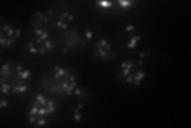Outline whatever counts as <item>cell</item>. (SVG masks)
I'll return each mask as SVG.
<instances>
[{"label": "cell", "mask_w": 191, "mask_h": 128, "mask_svg": "<svg viewBox=\"0 0 191 128\" xmlns=\"http://www.w3.org/2000/svg\"><path fill=\"white\" fill-rule=\"evenodd\" d=\"M27 86H25V85H16L15 87H13L12 89V91L14 93H22V92L25 91L27 90Z\"/></svg>", "instance_id": "9c48e42d"}, {"label": "cell", "mask_w": 191, "mask_h": 128, "mask_svg": "<svg viewBox=\"0 0 191 128\" xmlns=\"http://www.w3.org/2000/svg\"><path fill=\"white\" fill-rule=\"evenodd\" d=\"M73 18H74L73 15H69L68 12H65V13H63V15H61L59 17V18H58V20L57 21V26L59 28L65 29L68 26L69 21H71Z\"/></svg>", "instance_id": "277c9868"}, {"label": "cell", "mask_w": 191, "mask_h": 128, "mask_svg": "<svg viewBox=\"0 0 191 128\" xmlns=\"http://www.w3.org/2000/svg\"><path fill=\"white\" fill-rule=\"evenodd\" d=\"M96 57L105 59H108L111 54V45L107 39H101L96 43Z\"/></svg>", "instance_id": "3957f363"}, {"label": "cell", "mask_w": 191, "mask_h": 128, "mask_svg": "<svg viewBox=\"0 0 191 128\" xmlns=\"http://www.w3.org/2000/svg\"><path fill=\"white\" fill-rule=\"evenodd\" d=\"M135 29V26H133V25H128L126 27V31H127V32H128V31H131V30H134Z\"/></svg>", "instance_id": "5bb4252c"}, {"label": "cell", "mask_w": 191, "mask_h": 128, "mask_svg": "<svg viewBox=\"0 0 191 128\" xmlns=\"http://www.w3.org/2000/svg\"><path fill=\"white\" fill-rule=\"evenodd\" d=\"M84 105L82 103H79L78 106L76 108V110H74V113H73V119L75 121H79L81 117H82V112L81 110H83Z\"/></svg>", "instance_id": "8992f818"}, {"label": "cell", "mask_w": 191, "mask_h": 128, "mask_svg": "<svg viewBox=\"0 0 191 128\" xmlns=\"http://www.w3.org/2000/svg\"><path fill=\"white\" fill-rule=\"evenodd\" d=\"M100 6L102 7H112V3L111 2H106V1H102V2H98Z\"/></svg>", "instance_id": "7c38bea8"}, {"label": "cell", "mask_w": 191, "mask_h": 128, "mask_svg": "<svg viewBox=\"0 0 191 128\" xmlns=\"http://www.w3.org/2000/svg\"><path fill=\"white\" fill-rule=\"evenodd\" d=\"M118 3H119V5H120L122 7H131V6L133 4V2H132V1H118Z\"/></svg>", "instance_id": "8fae6325"}, {"label": "cell", "mask_w": 191, "mask_h": 128, "mask_svg": "<svg viewBox=\"0 0 191 128\" xmlns=\"http://www.w3.org/2000/svg\"><path fill=\"white\" fill-rule=\"evenodd\" d=\"M56 110V107L54 102L46 99L42 95H36L34 101L29 111V121L31 123H34V120L38 116H41L40 126H43L46 123V121L43 119L42 116L48 115L53 113Z\"/></svg>", "instance_id": "6da1fadb"}, {"label": "cell", "mask_w": 191, "mask_h": 128, "mask_svg": "<svg viewBox=\"0 0 191 128\" xmlns=\"http://www.w3.org/2000/svg\"><path fill=\"white\" fill-rule=\"evenodd\" d=\"M0 73H1V76H2V78H4L5 76H8V75H9V74H10V66H9V63L6 62V63L4 64L3 66V67H2V69H1Z\"/></svg>", "instance_id": "ba28073f"}, {"label": "cell", "mask_w": 191, "mask_h": 128, "mask_svg": "<svg viewBox=\"0 0 191 128\" xmlns=\"http://www.w3.org/2000/svg\"><path fill=\"white\" fill-rule=\"evenodd\" d=\"M7 105L8 102L7 100H5V99H2V100H1V102H0V107H1V108L5 107V106H7Z\"/></svg>", "instance_id": "4fadbf2b"}, {"label": "cell", "mask_w": 191, "mask_h": 128, "mask_svg": "<svg viewBox=\"0 0 191 128\" xmlns=\"http://www.w3.org/2000/svg\"><path fill=\"white\" fill-rule=\"evenodd\" d=\"M11 86L10 84H8L7 83H1V91L2 93H8V92L10 91V90H11Z\"/></svg>", "instance_id": "30bf717a"}, {"label": "cell", "mask_w": 191, "mask_h": 128, "mask_svg": "<svg viewBox=\"0 0 191 128\" xmlns=\"http://www.w3.org/2000/svg\"><path fill=\"white\" fill-rule=\"evenodd\" d=\"M15 70L17 71L18 75L20 77L21 79H27L29 76L30 75V71L28 69H25L22 66L18 65L16 66Z\"/></svg>", "instance_id": "5b68a950"}, {"label": "cell", "mask_w": 191, "mask_h": 128, "mask_svg": "<svg viewBox=\"0 0 191 128\" xmlns=\"http://www.w3.org/2000/svg\"><path fill=\"white\" fill-rule=\"evenodd\" d=\"M140 36H139V35H135V36H134L131 39L129 42V43L127 44V47L130 48H134L136 47V45H137L138 42L140 40Z\"/></svg>", "instance_id": "52a82bcc"}, {"label": "cell", "mask_w": 191, "mask_h": 128, "mask_svg": "<svg viewBox=\"0 0 191 128\" xmlns=\"http://www.w3.org/2000/svg\"><path fill=\"white\" fill-rule=\"evenodd\" d=\"M1 34H6V36L1 35V39H0L1 45H2V47H5L7 48L12 46L15 43V41L20 37L21 30L12 27L10 25L7 24L2 28V33Z\"/></svg>", "instance_id": "7a4b0ae2"}]
</instances>
